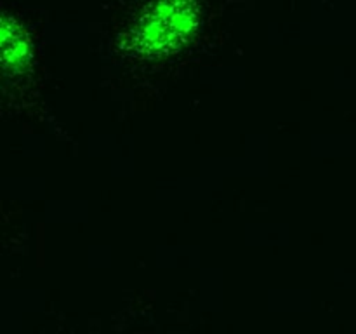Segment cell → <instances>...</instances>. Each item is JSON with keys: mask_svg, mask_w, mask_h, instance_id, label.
Returning <instances> with one entry per match:
<instances>
[{"mask_svg": "<svg viewBox=\"0 0 356 334\" xmlns=\"http://www.w3.org/2000/svg\"><path fill=\"white\" fill-rule=\"evenodd\" d=\"M197 17L195 0H156L139 17L132 42L153 52L165 51L195 30Z\"/></svg>", "mask_w": 356, "mask_h": 334, "instance_id": "6da1fadb", "label": "cell"}]
</instances>
